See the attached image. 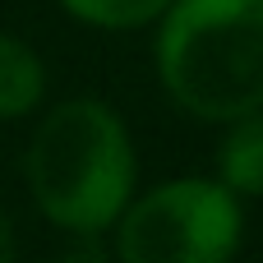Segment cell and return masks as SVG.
<instances>
[{"mask_svg": "<svg viewBox=\"0 0 263 263\" xmlns=\"http://www.w3.org/2000/svg\"><path fill=\"white\" fill-rule=\"evenodd\" d=\"M148 32L157 83L190 120L222 129L263 106V0H171Z\"/></svg>", "mask_w": 263, "mask_h": 263, "instance_id": "cell-2", "label": "cell"}, {"mask_svg": "<svg viewBox=\"0 0 263 263\" xmlns=\"http://www.w3.org/2000/svg\"><path fill=\"white\" fill-rule=\"evenodd\" d=\"M65 18L92 32H148L171 0H55Z\"/></svg>", "mask_w": 263, "mask_h": 263, "instance_id": "cell-6", "label": "cell"}, {"mask_svg": "<svg viewBox=\"0 0 263 263\" xmlns=\"http://www.w3.org/2000/svg\"><path fill=\"white\" fill-rule=\"evenodd\" d=\"M51 69L32 42L0 28V120H28L46 106Z\"/></svg>", "mask_w": 263, "mask_h": 263, "instance_id": "cell-5", "label": "cell"}, {"mask_svg": "<svg viewBox=\"0 0 263 263\" xmlns=\"http://www.w3.org/2000/svg\"><path fill=\"white\" fill-rule=\"evenodd\" d=\"M106 236L116 263H236L245 203L213 176H166L134 190Z\"/></svg>", "mask_w": 263, "mask_h": 263, "instance_id": "cell-3", "label": "cell"}, {"mask_svg": "<svg viewBox=\"0 0 263 263\" xmlns=\"http://www.w3.org/2000/svg\"><path fill=\"white\" fill-rule=\"evenodd\" d=\"M23 185L46 227L102 240L139 190V148L106 97H65L37 111L23 148Z\"/></svg>", "mask_w": 263, "mask_h": 263, "instance_id": "cell-1", "label": "cell"}, {"mask_svg": "<svg viewBox=\"0 0 263 263\" xmlns=\"http://www.w3.org/2000/svg\"><path fill=\"white\" fill-rule=\"evenodd\" d=\"M213 180L231 190L240 203L263 199V106L222 125L213 153Z\"/></svg>", "mask_w": 263, "mask_h": 263, "instance_id": "cell-4", "label": "cell"}, {"mask_svg": "<svg viewBox=\"0 0 263 263\" xmlns=\"http://www.w3.org/2000/svg\"><path fill=\"white\" fill-rule=\"evenodd\" d=\"M0 263H18V231L5 203H0Z\"/></svg>", "mask_w": 263, "mask_h": 263, "instance_id": "cell-7", "label": "cell"}]
</instances>
